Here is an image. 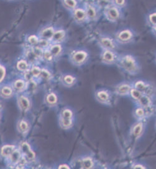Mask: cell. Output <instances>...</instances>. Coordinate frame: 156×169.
Returning <instances> with one entry per match:
<instances>
[{
    "instance_id": "obj_17",
    "label": "cell",
    "mask_w": 156,
    "mask_h": 169,
    "mask_svg": "<svg viewBox=\"0 0 156 169\" xmlns=\"http://www.w3.org/2000/svg\"><path fill=\"white\" fill-rule=\"evenodd\" d=\"M131 90L130 86L128 84H122L117 89V92L120 95H125L129 92Z\"/></svg>"
},
{
    "instance_id": "obj_29",
    "label": "cell",
    "mask_w": 156,
    "mask_h": 169,
    "mask_svg": "<svg viewBox=\"0 0 156 169\" xmlns=\"http://www.w3.org/2000/svg\"><path fill=\"white\" fill-rule=\"evenodd\" d=\"M61 123H62V125L63 127H66V128H68L72 126V119H67V118L62 117Z\"/></svg>"
},
{
    "instance_id": "obj_27",
    "label": "cell",
    "mask_w": 156,
    "mask_h": 169,
    "mask_svg": "<svg viewBox=\"0 0 156 169\" xmlns=\"http://www.w3.org/2000/svg\"><path fill=\"white\" fill-rule=\"evenodd\" d=\"M50 41H49V40H44V39H41V40H39V42H38V44L39 46V48H40L41 49L47 48V47L50 46Z\"/></svg>"
},
{
    "instance_id": "obj_36",
    "label": "cell",
    "mask_w": 156,
    "mask_h": 169,
    "mask_svg": "<svg viewBox=\"0 0 156 169\" xmlns=\"http://www.w3.org/2000/svg\"><path fill=\"white\" fill-rule=\"evenodd\" d=\"M41 72V69H39L38 67H34L31 71L32 76H35V77H38L40 76Z\"/></svg>"
},
{
    "instance_id": "obj_9",
    "label": "cell",
    "mask_w": 156,
    "mask_h": 169,
    "mask_svg": "<svg viewBox=\"0 0 156 169\" xmlns=\"http://www.w3.org/2000/svg\"><path fill=\"white\" fill-rule=\"evenodd\" d=\"M66 35V31L63 30H58L57 31H55L50 41L53 43H59L64 40Z\"/></svg>"
},
{
    "instance_id": "obj_39",
    "label": "cell",
    "mask_w": 156,
    "mask_h": 169,
    "mask_svg": "<svg viewBox=\"0 0 156 169\" xmlns=\"http://www.w3.org/2000/svg\"><path fill=\"white\" fill-rule=\"evenodd\" d=\"M40 76H41L42 78H44V79H49L50 76V73L45 69H42L41 74H40Z\"/></svg>"
},
{
    "instance_id": "obj_12",
    "label": "cell",
    "mask_w": 156,
    "mask_h": 169,
    "mask_svg": "<svg viewBox=\"0 0 156 169\" xmlns=\"http://www.w3.org/2000/svg\"><path fill=\"white\" fill-rule=\"evenodd\" d=\"M48 50L53 56V57H57V56L60 55L62 51V48L59 43H54L52 45L51 44Z\"/></svg>"
},
{
    "instance_id": "obj_24",
    "label": "cell",
    "mask_w": 156,
    "mask_h": 169,
    "mask_svg": "<svg viewBox=\"0 0 156 169\" xmlns=\"http://www.w3.org/2000/svg\"><path fill=\"white\" fill-rule=\"evenodd\" d=\"M17 68L20 71H27V68H28V64H27V63L26 61L21 60L17 62Z\"/></svg>"
},
{
    "instance_id": "obj_28",
    "label": "cell",
    "mask_w": 156,
    "mask_h": 169,
    "mask_svg": "<svg viewBox=\"0 0 156 169\" xmlns=\"http://www.w3.org/2000/svg\"><path fill=\"white\" fill-rule=\"evenodd\" d=\"M112 3L117 8H121L126 5V0H112Z\"/></svg>"
},
{
    "instance_id": "obj_34",
    "label": "cell",
    "mask_w": 156,
    "mask_h": 169,
    "mask_svg": "<svg viewBox=\"0 0 156 169\" xmlns=\"http://www.w3.org/2000/svg\"><path fill=\"white\" fill-rule=\"evenodd\" d=\"M42 54H43V56H44V58L45 60H47L48 61H50L52 60L53 59V56L51 54V53L49 52V50H46V51H45L44 53H42Z\"/></svg>"
},
{
    "instance_id": "obj_1",
    "label": "cell",
    "mask_w": 156,
    "mask_h": 169,
    "mask_svg": "<svg viewBox=\"0 0 156 169\" xmlns=\"http://www.w3.org/2000/svg\"><path fill=\"white\" fill-rule=\"evenodd\" d=\"M120 65L122 69L130 74L136 73L138 71V64L131 55H125L120 59Z\"/></svg>"
},
{
    "instance_id": "obj_38",
    "label": "cell",
    "mask_w": 156,
    "mask_h": 169,
    "mask_svg": "<svg viewBox=\"0 0 156 169\" xmlns=\"http://www.w3.org/2000/svg\"><path fill=\"white\" fill-rule=\"evenodd\" d=\"M2 93L3 94H4L5 96H9L11 95L12 94V90L11 88H8V87H5L2 89Z\"/></svg>"
},
{
    "instance_id": "obj_3",
    "label": "cell",
    "mask_w": 156,
    "mask_h": 169,
    "mask_svg": "<svg viewBox=\"0 0 156 169\" xmlns=\"http://www.w3.org/2000/svg\"><path fill=\"white\" fill-rule=\"evenodd\" d=\"M88 53L84 50L73 51L70 54L71 61L75 65H81L87 59Z\"/></svg>"
},
{
    "instance_id": "obj_19",
    "label": "cell",
    "mask_w": 156,
    "mask_h": 169,
    "mask_svg": "<svg viewBox=\"0 0 156 169\" xmlns=\"http://www.w3.org/2000/svg\"><path fill=\"white\" fill-rule=\"evenodd\" d=\"M20 104L21 108L24 110H27L30 106V103L28 99L24 96H21L20 98Z\"/></svg>"
},
{
    "instance_id": "obj_31",
    "label": "cell",
    "mask_w": 156,
    "mask_h": 169,
    "mask_svg": "<svg viewBox=\"0 0 156 169\" xmlns=\"http://www.w3.org/2000/svg\"><path fill=\"white\" fill-rule=\"evenodd\" d=\"M57 98L56 96L54 94H50L47 97V100L49 103V104H55L57 102Z\"/></svg>"
},
{
    "instance_id": "obj_37",
    "label": "cell",
    "mask_w": 156,
    "mask_h": 169,
    "mask_svg": "<svg viewBox=\"0 0 156 169\" xmlns=\"http://www.w3.org/2000/svg\"><path fill=\"white\" fill-rule=\"evenodd\" d=\"M19 127L21 132H26V131L27 130V128H28V125H27V123H26V122H25L24 120H22V121H21V123L20 124Z\"/></svg>"
},
{
    "instance_id": "obj_32",
    "label": "cell",
    "mask_w": 156,
    "mask_h": 169,
    "mask_svg": "<svg viewBox=\"0 0 156 169\" xmlns=\"http://www.w3.org/2000/svg\"><path fill=\"white\" fill-rule=\"evenodd\" d=\"M28 41L29 42V43L32 45H37L38 44L39 42V39L38 37H37L35 35H32L31 36L29 37L28 38Z\"/></svg>"
},
{
    "instance_id": "obj_11",
    "label": "cell",
    "mask_w": 156,
    "mask_h": 169,
    "mask_svg": "<svg viewBox=\"0 0 156 169\" xmlns=\"http://www.w3.org/2000/svg\"><path fill=\"white\" fill-rule=\"evenodd\" d=\"M54 31H55V30L52 27H48L45 28V29H44L41 31V33L40 34L41 38L50 41L53 36V34L54 33Z\"/></svg>"
},
{
    "instance_id": "obj_13",
    "label": "cell",
    "mask_w": 156,
    "mask_h": 169,
    "mask_svg": "<svg viewBox=\"0 0 156 169\" xmlns=\"http://www.w3.org/2000/svg\"><path fill=\"white\" fill-rule=\"evenodd\" d=\"M62 4L68 10L73 11L77 8L78 2L77 0H62Z\"/></svg>"
},
{
    "instance_id": "obj_33",
    "label": "cell",
    "mask_w": 156,
    "mask_h": 169,
    "mask_svg": "<svg viewBox=\"0 0 156 169\" xmlns=\"http://www.w3.org/2000/svg\"><path fill=\"white\" fill-rule=\"evenodd\" d=\"M73 116L72 112L69 109H66L62 112V117L67 119H72Z\"/></svg>"
},
{
    "instance_id": "obj_23",
    "label": "cell",
    "mask_w": 156,
    "mask_h": 169,
    "mask_svg": "<svg viewBox=\"0 0 156 169\" xmlns=\"http://www.w3.org/2000/svg\"><path fill=\"white\" fill-rule=\"evenodd\" d=\"M81 166L82 168H91L93 166V161L90 158H86L82 161Z\"/></svg>"
},
{
    "instance_id": "obj_20",
    "label": "cell",
    "mask_w": 156,
    "mask_h": 169,
    "mask_svg": "<svg viewBox=\"0 0 156 169\" xmlns=\"http://www.w3.org/2000/svg\"><path fill=\"white\" fill-rule=\"evenodd\" d=\"M112 5V0H98L96 6L101 8L105 9L106 8Z\"/></svg>"
},
{
    "instance_id": "obj_26",
    "label": "cell",
    "mask_w": 156,
    "mask_h": 169,
    "mask_svg": "<svg viewBox=\"0 0 156 169\" xmlns=\"http://www.w3.org/2000/svg\"><path fill=\"white\" fill-rule=\"evenodd\" d=\"M98 98L102 102L107 101L109 99L108 94L106 91H99L97 94Z\"/></svg>"
},
{
    "instance_id": "obj_2",
    "label": "cell",
    "mask_w": 156,
    "mask_h": 169,
    "mask_svg": "<svg viewBox=\"0 0 156 169\" xmlns=\"http://www.w3.org/2000/svg\"><path fill=\"white\" fill-rule=\"evenodd\" d=\"M104 14L108 21L115 22L120 19L121 12L120 8L112 5L104 9Z\"/></svg>"
},
{
    "instance_id": "obj_45",
    "label": "cell",
    "mask_w": 156,
    "mask_h": 169,
    "mask_svg": "<svg viewBox=\"0 0 156 169\" xmlns=\"http://www.w3.org/2000/svg\"><path fill=\"white\" fill-rule=\"evenodd\" d=\"M145 167H142L141 165H137L134 167V168H144Z\"/></svg>"
},
{
    "instance_id": "obj_10",
    "label": "cell",
    "mask_w": 156,
    "mask_h": 169,
    "mask_svg": "<svg viewBox=\"0 0 156 169\" xmlns=\"http://www.w3.org/2000/svg\"><path fill=\"white\" fill-rule=\"evenodd\" d=\"M21 150L23 154L26 156L27 158L33 159L35 157V154L31 149L29 145L27 143H23V144L21 145Z\"/></svg>"
},
{
    "instance_id": "obj_21",
    "label": "cell",
    "mask_w": 156,
    "mask_h": 169,
    "mask_svg": "<svg viewBox=\"0 0 156 169\" xmlns=\"http://www.w3.org/2000/svg\"><path fill=\"white\" fill-rule=\"evenodd\" d=\"M135 88L137 90H139L141 92H146V91H148V86L142 81H137L136 82Z\"/></svg>"
},
{
    "instance_id": "obj_35",
    "label": "cell",
    "mask_w": 156,
    "mask_h": 169,
    "mask_svg": "<svg viewBox=\"0 0 156 169\" xmlns=\"http://www.w3.org/2000/svg\"><path fill=\"white\" fill-rule=\"evenodd\" d=\"M27 58L29 59V61H34L36 59V58H38V56L36 55V54L34 53V51H29V52L27 53Z\"/></svg>"
},
{
    "instance_id": "obj_43",
    "label": "cell",
    "mask_w": 156,
    "mask_h": 169,
    "mask_svg": "<svg viewBox=\"0 0 156 169\" xmlns=\"http://www.w3.org/2000/svg\"><path fill=\"white\" fill-rule=\"evenodd\" d=\"M85 4V5H90V4H94L95 0H81Z\"/></svg>"
},
{
    "instance_id": "obj_18",
    "label": "cell",
    "mask_w": 156,
    "mask_h": 169,
    "mask_svg": "<svg viewBox=\"0 0 156 169\" xmlns=\"http://www.w3.org/2000/svg\"><path fill=\"white\" fill-rule=\"evenodd\" d=\"M155 19H156V13L155 11L149 13L147 18L148 23L151 26L152 29H155Z\"/></svg>"
},
{
    "instance_id": "obj_16",
    "label": "cell",
    "mask_w": 156,
    "mask_h": 169,
    "mask_svg": "<svg viewBox=\"0 0 156 169\" xmlns=\"http://www.w3.org/2000/svg\"><path fill=\"white\" fill-rule=\"evenodd\" d=\"M10 156V160L13 164H16L20 161L21 154L19 151H17V150H14Z\"/></svg>"
},
{
    "instance_id": "obj_42",
    "label": "cell",
    "mask_w": 156,
    "mask_h": 169,
    "mask_svg": "<svg viewBox=\"0 0 156 169\" xmlns=\"http://www.w3.org/2000/svg\"><path fill=\"white\" fill-rule=\"evenodd\" d=\"M5 69L0 65V82L2 81L5 76Z\"/></svg>"
},
{
    "instance_id": "obj_30",
    "label": "cell",
    "mask_w": 156,
    "mask_h": 169,
    "mask_svg": "<svg viewBox=\"0 0 156 169\" xmlns=\"http://www.w3.org/2000/svg\"><path fill=\"white\" fill-rule=\"evenodd\" d=\"M25 86V83L23 80H17L14 83L15 88L17 90H22Z\"/></svg>"
},
{
    "instance_id": "obj_22",
    "label": "cell",
    "mask_w": 156,
    "mask_h": 169,
    "mask_svg": "<svg viewBox=\"0 0 156 169\" xmlns=\"http://www.w3.org/2000/svg\"><path fill=\"white\" fill-rule=\"evenodd\" d=\"M142 129L143 127L142 123H139L134 126L133 129V135L135 136V137H138L139 136H140Z\"/></svg>"
},
{
    "instance_id": "obj_7",
    "label": "cell",
    "mask_w": 156,
    "mask_h": 169,
    "mask_svg": "<svg viewBox=\"0 0 156 169\" xmlns=\"http://www.w3.org/2000/svg\"><path fill=\"white\" fill-rule=\"evenodd\" d=\"M99 44L103 49H108L113 51L116 48V44L113 40L108 37H102L99 40Z\"/></svg>"
},
{
    "instance_id": "obj_14",
    "label": "cell",
    "mask_w": 156,
    "mask_h": 169,
    "mask_svg": "<svg viewBox=\"0 0 156 169\" xmlns=\"http://www.w3.org/2000/svg\"><path fill=\"white\" fill-rule=\"evenodd\" d=\"M139 104L144 108L151 106V100L147 96L142 95L141 97L138 99Z\"/></svg>"
},
{
    "instance_id": "obj_44",
    "label": "cell",
    "mask_w": 156,
    "mask_h": 169,
    "mask_svg": "<svg viewBox=\"0 0 156 169\" xmlns=\"http://www.w3.org/2000/svg\"><path fill=\"white\" fill-rule=\"evenodd\" d=\"M59 168H69V167H68L66 164H63V165H61Z\"/></svg>"
},
{
    "instance_id": "obj_4",
    "label": "cell",
    "mask_w": 156,
    "mask_h": 169,
    "mask_svg": "<svg viewBox=\"0 0 156 169\" xmlns=\"http://www.w3.org/2000/svg\"><path fill=\"white\" fill-rule=\"evenodd\" d=\"M72 14L73 20L78 23H83L87 20L86 13L84 8H76L72 11Z\"/></svg>"
},
{
    "instance_id": "obj_6",
    "label": "cell",
    "mask_w": 156,
    "mask_h": 169,
    "mask_svg": "<svg viewBox=\"0 0 156 169\" xmlns=\"http://www.w3.org/2000/svg\"><path fill=\"white\" fill-rule=\"evenodd\" d=\"M133 37L132 31L130 30H124L119 32L116 35L117 40L122 43H126L131 41Z\"/></svg>"
},
{
    "instance_id": "obj_41",
    "label": "cell",
    "mask_w": 156,
    "mask_h": 169,
    "mask_svg": "<svg viewBox=\"0 0 156 169\" xmlns=\"http://www.w3.org/2000/svg\"><path fill=\"white\" fill-rule=\"evenodd\" d=\"M63 80H64V81L66 82V84H69V85L72 84L73 82V81H74V79H73V78L72 76H70V75H67V76H66L65 78H64Z\"/></svg>"
},
{
    "instance_id": "obj_5",
    "label": "cell",
    "mask_w": 156,
    "mask_h": 169,
    "mask_svg": "<svg viewBox=\"0 0 156 169\" xmlns=\"http://www.w3.org/2000/svg\"><path fill=\"white\" fill-rule=\"evenodd\" d=\"M85 11L86 13L87 20L92 21L96 20L98 16V10L95 4L85 5Z\"/></svg>"
},
{
    "instance_id": "obj_40",
    "label": "cell",
    "mask_w": 156,
    "mask_h": 169,
    "mask_svg": "<svg viewBox=\"0 0 156 169\" xmlns=\"http://www.w3.org/2000/svg\"><path fill=\"white\" fill-rule=\"evenodd\" d=\"M136 114L137 115V117H143L144 116H145V112H144V109L142 107L137 109L136 111Z\"/></svg>"
},
{
    "instance_id": "obj_15",
    "label": "cell",
    "mask_w": 156,
    "mask_h": 169,
    "mask_svg": "<svg viewBox=\"0 0 156 169\" xmlns=\"http://www.w3.org/2000/svg\"><path fill=\"white\" fill-rule=\"evenodd\" d=\"M14 151V145H5L2 148V154L3 156H10L11 154Z\"/></svg>"
},
{
    "instance_id": "obj_25",
    "label": "cell",
    "mask_w": 156,
    "mask_h": 169,
    "mask_svg": "<svg viewBox=\"0 0 156 169\" xmlns=\"http://www.w3.org/2000/svg\"><path fill=\"white\" fill-rule=\"evenodd\" d=\"M130 92L131 93V96L136 100H138L141 97V96L142 95V92L141 91H139V90L136 89V88L131 89Z\"/></svg>"
},
{
    "instance_id": "obj_8",
    "label": "cell",
    "mask_w": 156,
    "mask_h": 169,
    "mask_svg": "<svg viewBox=\"0 0 156 169\" xmlns=\"http://www.w3.org/2000/svg\"><path fill=\"white\" fill-rule=\"evenodd\" d=\"M116 54L112 50L103 49L102 54V59L106 64H112L116 61Z\"/></svg>"
}]
</instances>
